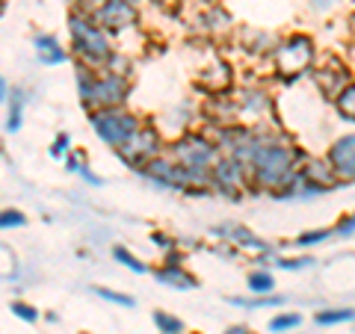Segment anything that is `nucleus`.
Returning a JSON list of instances; mask_svg holds the SVG:
<instances>
[{
    "label": "nucleus",
    "instance_id": "nucleus-23",
    "mask_svg": "<svg viewBox=\"0 0 355 334\" xmlns=\"http://www.w3.org/2000/svg\"><path fill=\"white\" fill-rule=\"evenodd\" d=\"M27 225V216L21 210L9 207V210H0V231H9V228H24Z\"/></svg>",
    "mask_w": 355,
    "mask_h": 334
},
{
    "label": "nucleus",
    "instance_id": "nucleus-14",
    "mask_svg": "<svg viewBox=\"0 0 355 334\" xmlns=\"http://www.w3.org/2000/svg\"><path fill=\"white\" fill-rule=\"evenodd\" d=\"M231 98H234V107H237V118L240 116L261 118V116H266V109L272 104L263 89H243L240 95H231Z\"/></svg>",
    "mask_w": 355,
    "mask_h": 334
},
{
    "label": "nucleus",
    "instance_id": "nucleus-9",
    "mask_svg": "<svg viewBox=\"0 0 355 334\" xmlns=\"http://www.w3.org/2000/svg\"><path fill=\"white\" fill-rule=\"evenodd\" d=\"M92 18L110 36H119V33H128L139 24V3H133V0H104L98 9H92Z\"/></svg>",
    "mask_w": 355,
    "mask_h": 334
},
{
    "label": "nucleus",
    "instance_id": "nucleus-19",
    "mask_svg": "<svg viewBox=\"0 0 355 334\" xmlns=\"http://www.w3.org/2000/svg\"><path fill=\"white\" fill-rule=\"evenodd\" d=\"M355 319L352 308H335V310H320L317 314V326H338V322H349Z\"/></svg>",
    "mask_w": 355,
    "mask_h": 334
},
{
    "label": "nucleus",
    "instance_id": "nucleus-4",
    "mask_svg": "<svg viewBox=\"0 0 355 334\" xmlns=\"http://www.w3.org/2000/svg\"><path fill=\"white\" fill-rule=\"evenodd\" d=\"M166 154L190 172H210V166L219 160L222 151L214 142V137L190 130V133H181V137L172 142H166Z\"/></svg>",
    "mask_w": 355,
    "mask_h": 334
},
{
    "label": "nucleus",
    "instance_id": "nucleus-13",
    "mask_svg": "<svg viewBox=\"0 0 355 334\" xmlns=\"http://www.w3.org/2000/svg\"><path fill=\"white\" fill-rule=\"evenodd\" d=\"M154 278L166 287H175V290H196L198 281L190 270H184V263H175V261H166L163 266L154 270Z\"/></svg>",
    "mask_w": 355,
    "mask_h": 334
},
{
    "label": "nucleus",
    "instance_id": "nucleus-33",
    "mask_svg": "<svg viewBox=\"0 0 355 334\" xmlns=\"http://www.w3.org/2000/svg\"><path fill=\"white\" fill-rule=\"evenodd\" d=\"M83 163H86L83 154H69V157H65V166H69V172H77Z\"/></svg>",
    "mask_w": 355,
    "mask_h": 334
},
{
    "label": "nucleus",
    "instance_id": "nucleus-17",
    "mask_svg": "<svg viewBox=\"0 0 355 334\" xmlns=\"http://www.w3.org/2000/svg\"><path fill=\"white\" fill-rule=\"evenodd\" d=\"M24 104H27V95L21 92V89H12V92H9V118H6L9 133L21 130V121H24Z\"/></svg>",
    "mask_w": 355,
    "mask_h": 334
},
{
    "label": "nucleus",
    "instance_id": "nucleus-6",
    "mask_svg": "<svg viewBox=\"0 0 355 334\" xmlns=\"http://www.w3.org/2000/svg\"><path fill=\"white\" fill-rule=\"evenodd\" d=\"M166 151V139H163V133L148 125V121H142V125L130 133V139L125 142V146H119L116 154H119V160L130 166L133 172H139L142 166H146L148 160H154L157 154Z\"/></svg>",
    "mask_w": 355,
    "mask_h": 334
},
{
    "label": "nucleus",
    "instance_id": "nucleus-36",
    "mask_svg": "<svg viewBox=\"0 0 355 334\" xmlns=\"http://www.w3.org/2000/svg\"><path fill=\"white\" fill-rule=\"evenodd\" d=\"M225 334H252V331H249L246 326H231V328H228Z\"/></svg>",
    "mask_w": 355,
    "mask_h": 334
},
{
    "label": "nucleus",
    "instance_id": "nucleus-25",
    "mask_svg": "<svg viewBox=\"0 0 355 334\" xmlns=\"http://www.w3.org/2000/svg\"><path fill=\"white\" fill-rule=\"evenodd\" d=\"M299 322H302V317L299 314H279V317H272V322H270V331H275V334H282V331H291V328H296Z\"/></svg>",
    "mask_w": 355,
    "mask_h": 334
},
{
    "label": "nucleus",
    "instance_id": "nucleus-26",
    "mask_svg": "<svg viewBox=\"0 0 355 334\" xmlns=\"http://www.w3.org/2000/svg\"><path fill=\"white\" fill-rule=\"evenodd\" d=\"M92 293H95V296H101V299H107V302H113V305H121V308H133V296L116 293V290H110V287H92Z\"/></svg>",
    "mask_w": 355,
    "mask_h": 334
},
{
    "label": "nucleus",
    "instance_id": "nucleus-29",
    "mask_svg": "<svg viewBox=\"0 0 355 334\" xmlns=\"http://www.w3.org/2000/svg\"><path fill=\"white\" fill-rule=\"evenodd\" d=\"M12 314L18 319H24V322H36L39 319V310L33 305H27V302H12Z\"/></svg>",
    "mask_w": 355,
    "mask_h": 334
},
{
    "label": "nucleus",
    "instance_id": "nucleus-3",
    "mask_svg": "<svg viewBox=\"0 0 355 334\" xmlns=\"http://www.w3.org/2000/svg\"><path fill=\"white\" fill-rule=\"evenodd\" d=\"M270 65L272 74L279 80H296L305 71H311L317 65V44L308 33H293L282 42H275V48L270 51Z\"/></svg>",
    "mask_w": 355,
    "mask_h": 334
},
{
    "label": "nucleus",
    "instance_id": "nucleus-16",
    "mask_svg": "<svg viewBox=\"0 0 355 334\" xmlns=\"http://www.w3.org/2000/svg\"><path fill=\"white\" fill-rule=\"evenodd\" d=\"M331 104H335L338 116H340L343 121H352V125H355V77H352V80H349L347 86L340 89L338 98H335Z\"/></svg>",
    "mask_w": 355,
    "mask_h": 334
},
{
    "label": "nucleus",
    "instance_id": "nucleus-34",
    "mask_svg": "<svg viewBox=\"0 0 355 334\" xmlns=\"http://www.w3.org/2000/svg\"><path fill=\"white\" fill-rule=\"evenodd\" d=\"M311 6H314V9H320V12H326V9H331V6H335V0H311Z\"/></svg>",
    "mask_w": 355,
    "mask_h": 334
},
{
    "label": "nucleus",
    "instance_id": "nucleus-38",
    "mask_svg": "<svg viewBox=\"0 0 355 334\" xmlns=\"http://www.w3.org/2000/svg\"><path fill=\"white\" fill-rule=\"evenodd\" d=\"M133 3H139V0H133Z\"/></svg>",
    "mask_w": 355,
    "mask_h": 334
},
{
    "label": "nucleus",
    "instance_id": "nucleus-35",
    "mask_svg": "<svg viewBox=\"0 0 355 334\" xmlns=\"http://www.w3.org/2000/svg\"><path fill=\"white\" fill-rule=\"evenodd\" d=\"M6 98H9V83H6V77L0 74V104H3Z\"/></svg>",
    "mask_w": 355,
    "mask_h": 334
},
{
    "label": "nucleus",
    "instance_id": "nucleus-12",
    "mask_svg": "<svg viewBox=\"0 0 355 334\" xmlns=\"http://www.w3.org/2000/svg\"><path fill=\"white\" fill-rule=\"evenodd\" d=\"M219 234H222V237H225L234 249L249 252V254H254V258H266V254H272V246H270V243H263L258 234L249 231L246 225H234V222H228V225H222V228H219Z\"/></svg>",
    "mask_w": 355,
    "mask_h": 334
},
{
    "label": "nucleus",
    "instance_id": "nucleus-15",
    "mask_svg": "<svg viewBox=\"0 0 355 334\" xmlns=\"http://www.w3.org/2000/svg\"><path fill=\"white\" fill-rule=\"evenodd\" d=\"M33 48H36V60L42 65H62L69 60V51L62 48V42L53 36V33H39L33 39Z\"/></svg>",
    "mask_w": 355,
    "mask_h": 334
},
{
    "label": "nucleus",
    "instance_id": "nucleus-10",
    "mask_svg": "<svg viewBox=\"0 0 355 334\" xmlns=\"http://www.w3.org/2000/svg\"><path fill=\"white\" fill-rule=\"evenodd\" d=\"M326 160L338 184H355V133H343L326 151Z\"/></svg>",
    "mask_w": 355,
    "mask_h": 334
},
{
    "label": "nucleus",
    "instance_id": "nucleus-22",
    "mask_svg": "<svg viewBox=\"0 0 355 334\" xmlns=\"http://www.w3.org/2000/svg\"><path fill=\"white\" fill-rule=\"evenodd\" d=\"M234 305H246V308H279L284 305V296H254V299H231Z\"/></svg>",
    "mask_w": 355,
    "mask_h": 334
},
{
    "label": "nucleus",
    "instance_id": "nucleus-31",
    "mask_svg": "<svg viewBox=\"0 0 355 334\" xmlns=\"http://www.w3.org/2000/svg\"><path fill=\"white\" fill-rule=\"evenodd\" d=\"M151 240L157 243L160 249H166V252H172V249L178 246V240H169V237H166V234H160V231H154V234H151Z\"/></svg>",
    "mask_w": 355,
    "mask_h": 334
},
{
    "label": "nucleus",
    "instance_id": "nucleus-5",
    "mask_svg": "<svg viewBox=\"0 0 355 334\" xmlns=\"http://www.w3.org/2000/svg\"><path fill=\"white\" fill-rule=\"evenodd\" d=\"M89 125L98 133V139L110 148H119L130 139V133L142 125V118L128 107H110V109H95L89 113Z\"/></svg>",
    "mask_w": 355,
    "mask_h": 334
},
{
    "label": "nucleus",
    "instance_id": "nucleus-2",
    "mask_svg": "<svg viewBox=\"0 0 355 334\" xmlns=\"http://www.w3.org/2000/svg\"><path fill=\"white\" fill-rule=\"evenodd\" d=\"M69 36H71V51L80 60V65L89 69H107L110 60L116 57L113 36L92 18V12L74 9L69 12Z\"/></svg>",
    "mask_w": 355,
    "mask_h": 334
},
{
    "label": "nucleus",
    "instance_id": "nucleus-27",
    "mask_svg": "<svg viewBox=\"0 0 355 334\" xmlns=\"http://www.w3.org/2000/svg\"><path fill=\"white\" fill-rule=\"evenodd\" d=\"M69 151H71V137L69 133H60V137L53 139V146H51V157L53 160H65L69 157Z\"/></svg>",
    "mask_w": 355,
    "mask_h": 334
},
{
    "label": "nucleus",
    "instance_id": "nucleus-18",
    "mask_svg": "<svg viewBox=\"0 0 355 334\" xmlns=\"http://www.w3.org/2000/svg\"><path fill=\"white\" fill-rule=\"evenodd\" d=\"M246 287L254 296H270L275 290V278H272L270 270H252L249 278H246Z\"/></svg>",
    "mask_w": 355,
    "mask_h": 334
},
{
    "label": "nucleus",
    "instance_id": "nucleus-24",
    "mask_svg": "<svg viewBox=\"0 0 355 334\" xmlns=\"http://www.w3.org/2000/svg\"><path fill=\"white\" fill-rule=\"evenodd\" d=\"M329 237H335V231H331V228L308 231V234H302V237H296V246H299V249H308V246H317V243H326Z\"/></svg>",
    "mask_w": 355,
    "mask_h": 334
},
{
    "label": "nucleus",
    "instance_id": "nucleus-20",
    "mask_svg": "<svg viewBox=\"0 0 355 334\" xmlns=\"http://www.w3.org/2000/svg\"><path fill=\"white\" fill-rule=\"evenodd\" d=\"M154 326H157L163 334H181L184 331V322L172 314H166V310H154Z\"/></svg>",
    "mask_w": 355,
    "mask_h": 334
},
{
    "label": "nucleus",
    "instance_id": "nucleus-28",
    "mask_svg": "<svg viewBox=\"0 0 355 334\" xmlns=\"http://www.w3.org/2000/svg\"><path fill=\"white\" fill-rule=\"evenodd\" d=\"M314 263V258H275L279 270H308Z\"/></svg>",
    "mask_w": 355,
    "mask_h": 334
},
{
    "label": "nucleus",
    "instance_id": "nucleus-30",
    "mask_svg": "<svg viewBox=\"0 0 355 334\" xmlns=\"http://www.w3.org/2000/svg\"><path fill=\"white\" fill-rule=\"evenodd\" d=\"M331 231H335L338 237H347V234H352V231H355V213H352V216H343Z\"/></svg>",
    "mask_w": 355,
    "mask_h": 334
},
{
    "label": "nucleus",
    "instance_id": "nucleus-21",
    "mask_svg": "<svg viewBox=\"0 0 355 334\" xmlns=\"http://www.w3.org/2000/svg\"><path fill=\"white\" fill-rule=\"evenodd\" d=\"M113 258H116L121 266H128V270H133V272H148V266L142 263L133 252H128L125 246H116V249H113Z\"/></svg>",
    "mask_w": 355,
    "mask_h": 334
},
{
    "label": "nucleus",
    "instance_id": "nucleus-1",
    "mask_svg": "<svg viewBox=\"0 0 355 334\" xmlns=\"http://www.w3.org/2000/svg\"><path fill=\"white\" fill-rule=\"evenodd\" d=\"M77 92H80V104L86 107V113L125 107L130 98V74L77 65Z\"/></svg>",
    "mask_w": 355,
    "mask_h": 334
},
{
    "label": "nucleus",
    "instance_id": "nucleus-8",
    "mask_svg": "<svg viewBox=\"0 0 355 334\" xmlns=\"http://www.w3.org/2000/svg\"><path fill=\"white\" fill-rule=\"evenodd\" d=\"M139 175L146 177V181L163 186V189H175V193H190V172H187L181 163H175L166 151L157 154L154 160H148L146 166H142Z\"/></svg>",
    "mask_w": 355,
    "mask_h": 334
},
{
    "label": "nucleus",
    "instance_id": "nucleus-32",
    "mask_svg": "<svg viewBox=\"0 0 355 334\" xmlns=\"http://www.w3.org/2000/svg\"><path fill=\"white\" fill-rule=\"evenodd\" d=\"M69 3L74 6V9H83V12H92V9H98L104 3V0H69Z\"/></svg>",
    "mask_w": 355,
    "mask_h": 334
},
{
    "label": "nucleus",
    "instance_id": "nucleus-37",
    "mask_svg": "<svg viewBox=\"0 0 355 334\" xmlns=\"http://www.w3.org/2000/svg\"><path fill=\"white\" fill-rule=\"evenodd\" d=\"M3 9H6V3H3V0H0V15H3Z\"/></svg>",
    "mask_w": 355,
    "mask_h": 334
},
{
    "label": "nucleus",
    "instance_id": "nucleus-7",
    "mask_svg": "<svg viewBox=\"0 0 355 334\" xmlns=\"http://www.w3.org/2000/svg\"><path fill=\"white\" fill-rule=\"evenodd\" d=\"M210 189L228 198H240L249 193V169L231 154H219V160L210 166Z\"/></svg>",
    "mask_w": 355,
    "mask_h": 334
},
{
    "label": "nucleus",
    "instance_id": "nucleus-11",
    "mask_svg": "<svg viewBox=\"0 0 355 334\" xmlns=\"http://www.w3.org/2000/svg\"><path fill=\"white\" fill-rule=\"evenodd\" d=\"M352 77H355V74L349 71V65H343V62L335 60V57H329L326 62L314 65L317 89H320V95H326V98H329V101H335L338 92L352 80Z\"/></svg>",
    "mask_w": 355,
    "mask_h": 334
}]
</instances>
